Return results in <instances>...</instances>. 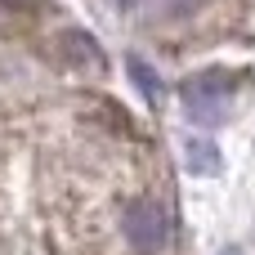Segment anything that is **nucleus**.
Masks as SVG:
<instances>
[{
	"instance_id": "f257e3e1",
	"label": "nucleus",
	"mask_w": 255,
	"mask_h": 255,
	"mask_svg": "<svg viewBox=\"0 0 255 255\" xmlns=\"http://www.w3.org/2000/svg\"><path fill=\"white\" fill-rule=\"evenodd\" d=\"M229 85H233L229 72H202V76H193V81L184 85V103H188V112H193L197 121L215 126V121L229 112V94H233Z\"/></svg>"
},
{
	"instance_id": "7ed1b4c3",
	"label": "nucleus",
	"mask_w": 255,
	"mask_h": 255,
	"mask_svg": "<svg viewBox=\"0 0 255 255\" xmlns=\"http://www.w3.org/2000/svg\"><path fill=\"white\" fill-rule=\"evenodd\" d=\"M130 76H134V81L143 85V94H157V90H161V81H157V76H152V72H148V67L139 63V58H130Z\"/></svg>"
},
{
	"instance_id": "f03ea898",
	"label": "nucleus",
	"mask_w": 255,
	"mask_h": 255,
	"mask_svg": "<svg viewBox=\"0 0 255 255\" xmlns=\"http://www.w3.org/2000/svg\"><path fill=\"white\" fill-rule=\"evenodd\" d=\"M126 229H130L134 247H143V251H157V247L170 242V215H166L157 202H148V197L126 211Z\"/></svg>"
},
{
	"instance_id": "20e7f679",
	"label": "nucleus",
	"mask_w": 255,
	"mask_h": 255,
	"mask_svg": "<svg viewBox=\"0 0 255 255\" xmlns=\"http://www.w3.org/2000/svg\"><path fill=\"white\" fill-rule=\"evenodd\" d=\"M224 255H238V251H224Z\"/></svg>"
}]
</instances>
